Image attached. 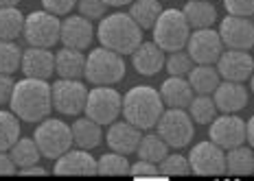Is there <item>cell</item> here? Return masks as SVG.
Here are the masks:
<instances>
[{
    "label": "cell",
    "mask_w": 254,
    "mask_h": 181,
    "mask_svg": "<svg viewBox=\"0 0 254 181\" xmlns=\"http://www.w3.org/2000/svg\"><path fill=\"white\" fill-rule=\"evenodd\" d=\"M158 166H160V175H162V177H184V175L190 173L189 157L182 155L180 151H176V153L169 151V155L162 159Z\"/></svg>",
    "instance_id": "36"
},
{
    "label": "cell",
    "mask_w": 254,
    "mask_h": 181,
    "mask_svg": "<svg viewBox=\"0 0 254 181\" xmlns=\"http://www.w3.org/2000/svg\"><path fill=\"white\" fill-rule=\"evenodd\" d=\"M22 177H46V170L40 166V164H35V166H29V168H22L18 170Z\"/></svg>",
    "instance_id": "44"
},
{
    "label": "cell",
    "mask_w": 254,
    "mask_h": 181,
    "mask_svg": "<svg viewBox=\"0 0 254 181\" xmlns=\"http://www.w3.org/2000/svg\"><path fill=\"white\" fill-rule=\"evenodd\" d=\"M219 37L224 42V48L250 50L254 46V20L228 13L219 22Z\"/></svg>",
    "instance_id": "14"
},
{
    "label": "cell",
    "mask_w": 254,
    "mask_h": 181,
    "mask_svg": "<svg viewBox=\"0 0 254 181\" xmlns=\"http://www.w3.org/2000/svg\"><path fill=\"white\" fill-rule=\"evenodd\" d=\"M97 40L103 48H110L119 55H131L142 42V29L131 20L129 13L116 11L99 20Z\"/></svg>",
    "instance_id": "2"
},
{
    "label": "cell",
    "mask_w": 254,
    "mask_h": 181,
    "mask_svg": "<svg viewBox=\"0 0 254 181\" xmlns=\"http://www.w3.org/2000/svg\"><path fill=\"white\" fill-rule=\"evenodd\" d=\"M208 137L224 151L246 144V120L237 114H221L208 125Z\"/></svg>",
    "instance_id": "13"
},
{
    "label": "cell",
    "mask_w": 254,
    "mask_h": 181,
    "mask_svg": "<svg viewBox=\"0 0 254 181\" xmlns=\"http://www.w3.org/2000/svg\"><path fill=\"white\" fill-rule=\"evenodd\" d=\"M156 133L169 144L171 151H182L195 137V122L187 109L167 107L156 125Z\"/></svg>",
    "instance_id": "6"
},
{
    "label": "cell",
    "mask_w": 254,
    "mask_h": 181,
    "mask_svg": "<svg viewBox=\"0 0 254 181\" xmlns=\"http://www.w3.org/2000/svg\"><path fill=\"white\" fill-rule=\"evenodd\" d=\"M250 90H252V94H254V72H252V77H250Z\"/></svg>",
    "instance_id": "48"
},
{
    "label": "cell",
    "mask_w": 254,
    "mask_h": 181,
    "mask_svg": "<svg viewBox=\"0 0 254 181\" xmlns=\"http://www.w3.org/2000/svg\"><path fill=\"white\" fill-rule=\"evenodd\" d=\"M51 94L53 109L64 116H79L86 109L88 88L81 83V79H57L51 85Z\"/></svg>",
    "instance_id": "10"
},
{
    "label": "cell",
    "mask_w": 254,
    "mask_h": 181,
    "mask_svg": "<svg viewBox=\"0 0 254 181\" xmlns=\"http://www.w3.org/2000/svg\"><path fill=\"white\" fill-rule=\"evenodd\" d=\"M125 77V59L123 55L110 48H92L86 55V72L83 79L92 85H116Z\"/></svg>",
    "instance_id": "4"
},
{
    "label": "cell",
    "mask_w": 254,
    "mask_h": 181,
    "mask_svg": "<svg viewBox=\"0 0 254 181\" xmlns=\"http://www.w3.org/2000/svg\"><path fill=\"white\" fill-rule=\"evenodd\" d=\"M33 140L38 144L42 157L46 159H57L60 155L72 148V129L64 120L57 118H44L38 122V129L33 133Z\"/></svg>",
    "instance_id": "7"
},
{
    "label": "cell",
    "mask_w": 254,
    "mask_h": 181,
    "mask_svg": "<svg viewBox=\"0 0 254 181\" xmlns=\"http://www.w3.org/2000/svg\"><path fill=\"white\" fill-rule=\"evenodd\" d=\"M129 175L131 177H162L160 166L153 162H147V159H138L136 164H131Z\"/></svg>",
    "instance_id": "41"
},
{
    "label": "cell",
    "mask_w": 254,
    "mask_h": 181,
    "mask_svg": "<svg viewBox=\"0 0 254 181\" xmlns=\"http://www.w3.org/2000/svg\"><path fill=\"white\" fill-rule=\"evenodd\" d=\"M190 29H213L217 22V9L208 0H189L182 9Z\"/></svg>",
    "instance_id": "25"
},
{
    "label": "cell",
    "mask_w": 254,
    "mask_h": 181,
    "mask_svg": "<svg viewBox=\"0 0 254 181\" xmlns=\"http://www.w3.org/2000/svg\"><path fill=\"white\" fill-rule=\"evenodd\" d=\"M187 157L193 175H199V177L226 175V151L221 146H217L213 140L197 142L195 146H190Z\"/></svg>",
    "instance_id": "11"
},
{
    "label": "cell",
    "mask_w": 254,
    "mask_h": 181,
    "mask_svg": "<svg viewBox=\"0 0 254 181\" xmlns=\"http://www.w3.org/2000/svg\"><path fill=\"white\" fill-rule=\"evenodd\" d=\"M108 7H129L134 0H103Z\"/></svg>",
    "instance_id": "46"
},
{
    "label": "cell",
    "mask_w": 254,
    "mask_h": 181,
    "mask_svg": "<svg viewBox=\"0 0 254 181\" xmlns=\"http://www.w3.org/2000/svg\"><path fill=\"white\" fill-rule=\"evenodd\" d=\"M246 142L254 148V116L246 122Z\"/></svg>",
    "instance_id": "45"
},
{
    "label": "cell",
    "mask_w": 254,
    "mask_h": 181,
    "mask_svg": "<svg viewBox=\"0 0 254 181\" xmlns=\"http://www.w3.org/2000/svg\"><path fill=\"white\" fill-rule=\"evenodd\" d=\"M13 88H15V81L11 74H0V105H9Z\"/></svg>",
    "instance_id": "42"
},
{
    "label": "cell",
    "mask_w": 254,
    "mask_h": 181,
    "mask_svg": "<svg viewBox=\"0 0 254 181\" xmlns=\"http://www.w3.org/2000/svg\"><path fill=\"white\" fill-rule=\"evenodd\" d=\"M213 100L221 114H239L248 105V88L237 81H221L213 92Z\"/></svg>",
    "instance_id": "21"
},
{
    "label": "cell",
    "mask_w": 254,
    "mask_h": 181,
    "mask_svg": "<svg viewBox=\"0 0 254 181\" xmlns=\"http://www.w3.org/2000/svg\"><path fill=\"white\" fill-rule=\"evenodd\" d=\"M72 129V144L79 148H86V151H94L103 140V127L99 122H94L92 118L83 116V118H77L70 125Z\"/></svg>",
    "instance_id": "24"
},
{
    "label": "cell",
    "mask_w": 254,
    "mask_h": 181,
    "mask_svg": "<svg viewBox=\"0 0 254 181\" xmlns=\"http://www.w3.org/2000/svg\"><path fill=\"white\" fill-rule=\"evenodd\" d=\"M9 155H11L18 170H22V168L40 164L42 153H40V148H38V144H35L33 137H18V142L9 148Z\"/></svg>",
    "instance_id": "31"
},
{
    "label": "cell",
    "mask_w": 254,
    "mask_h": 181,
    "mask_svg": "<svg viewBox=\"0 0 254 181\" xmlns=\"http://www.w3.org/2000/svg\"><path fill=\"white\" fill-rule=\"evenodd\" d=\"M13 173H18V166L13 164L9 151H0V177H9Z\"/></svg>",
    "instance_id": "43"
},
{
    "label": "cell",
    "mask_w": 254,
    "mask_h": 181,
    "mask_svg": "<svg viewBox=\"0 0 254 181\" xmlns=\"http://www.w3.org/2000/svg\"><path fill=\"white\" fill-rule=\"evenodd\" d=\"M140 137H142V131L127 120H121V122L114 120L112 125H110L108 133H105V142H108L110 151L123 153L127 157H129L131 153H136V148L140 144Z\"/></svg>",
    "instance_id": "18"
},
{
    "label": "cell",
    "mask_w": 254,
    "mask_h": 181,
    "mask_svg": "<svg viewBox=\"0 0 254 181\" xmlns=\"http://www.w3.org/2000/svg\"><path fill=\"white\" fill-rule=\"evenodd\" d=\"M123 111V96L114 90V85H94L88 90V100L83 114L101 127H110L114 120H119Z\"/></svg>",
    "instance_id": "8"
},
{
    "label": "cell",
    "mask_w": 254,
    "mask_h": 181,
    "mask_svg": "<svg viewBox=\"0 0 254 181\" xmlns=\"http://www.w3.org/2000/svg\"><path fill=\"white\" fill-rule=\"evenodd\" d=\"M187 79L195 94H210V96H213V92L217 90V85L221 83L217 66H202V63H195Z\"/></svg>",
    "instance_id": "26"
},
{
    "label": "cell",
    "mask_w": 254,
    "mask_h": 181,
    "mask_svg": "<svg viewBox=\"0 0 254 181\" xmlns=\"http://www.w3.org/2000/svg\"><path fill=\"white\" fill-rule=\"evenodd\" d=\"M53 173L60 177H92L97 175V159L86 148H68L55 159Z\"/></svg>",
    "instance_id": "16"
},
{
    "label": "cell",
    "mask_w": 254,
    "mask_h": 181,
    "mask_svg": "<svg viewBox=\"0 0 254 181\" xmlns=\"http://www.w3.org/2000/svg\"><path fill=\"white\" fill-rule=\"evenodd\" d=\"M226 173L228 175H250L254 173V148L241 144L226 151Z\"/></svg>",
    "instance_id": "29"
},
{
    "label": "cell",
    "mask_w": 254,
    "mask_h": 181,
    "mask_svg": "<svg viewBox=\"0 0 254 181\" xmlns=\"http://www.w3.org/2000/svg\"><path fill=\"white\" fill-rule=\"evenodd\" d=\"M62 20L57 15L49 13L46 9L33 11L24 20V42L29 46H40V48H53L60 42Z\"/></svg>",
    "instance_id": "9"
},
{
    "label": "cell",
    "mask_w": 254,
    "mask_h": 181,
    "mask_svg": "<svg viewBox=\"0 0 254 181\" xmlns=\"http://www.w3.org/2000/svg\"><path fill=\"white\" fill-rule=\"evenodd\" d=\"M86 72V55L83 50L62 46L55 52V74L60 79H81Z\"/></svg>",
    "instance_id": "23"
},
{
    "label": "cell",
    "mask_w": 254,
    "mask_h": 181,
    "mask_svg": "<svg viewBox=\"0 0 254 181\" xmlns=\"http://www.w3.org/2000/svg\"><path fill=\"white\" fill-rule=\"evenodd\" d=\"M217 72H219L221 81H237V83H246L250 81L252 72H254V59L250 55V50H230L226 48L221 52L219 61L215 63Z\"/></svg>",
    "instance_id": "15"
},
{
    "label": "cell",
    "mask_w": 254,
    "mask_h": 181,
    "mask_svg": "<svg viewBox=\"0 0 254 181\" xmlns=\"http://www.w3.org/2000/svg\"><path fill=\"white\" fill-rule=\"evenodd\" d=\"M77 9H79V15L88 18L90 22H97V20L105 18L108 4L103 0H77Z\"/></svg>",
    "instance_id": "38"
},
{
    "label": "cell",
    "mask_w": 254,
    "mask_h": 181,
    "mask_svg": "<svg viewBox=\"0 0 254 181\" xmlns=\"http://www.w3.org/2000/svg\"><path fill=\"white\" fill-rule=\"evenodd\" d=\"M165 103L160 98V92L151 85H134L127 90L123 96V118L138 127L140 131L156 129L158 120H160L162 111H165Z\"/></svg>",
    "instance_id": "3"
},
{
    "label": "cell",
    "mask_w": 254,
    "mask_h": 181,
    "mask_svg": "<svg viewBox=\"0 0 254 181\" xmlns=\"http://www.w3.org/2000/svg\"><path fill=\"white\" fill-rule=\"evenodd\" d=\"M129 168L131 164L127 155L116 151H108L97 159V175H103V177H123V175H129Z\"/></svg>",
    "instance_id": "33"
},
{
    "label": "cell",
    "mask_w": 254,
    "mask_h": 181,
    "mask_svg": "<svg viewBox=\"0 0 254 181\" xmlns=\"http://www.w3.org/2000/svg\"><path fill=\"white\" fill-rule=\"evenodd\" d=\"M187 111L195 125H210L217 118V114H219V109H217L210 94H195L193 100L189 103Z\"/></svg>",
    "instance_id": "32"
},
{
    "label": "cell",
    "mask_w": 254,
    "mask_h": 181,
    "mask_svg": "<svg viewBox=\"0 0 254 181\" xmlns=\"http://www.w3.org/2000/svg\"><path fill=\"white\" fill-rule=\"evenodd\" d=\"M169 144L162 140L158 133H142L140 137V144L136 148V155L138 159H147V162H153V164H160L162 159L169 155Z\"/></svg>",
    "instance_id": "30"
},
{
    "label": "cell",
    "mask_w": 254,
    "mask_h": 181,
    "mask_svg": "<svg viewBox=\"0 0 254 181\" xmlns=\"http://www.w3.org/2000/svg\"><path fill=\"white\" fill-rule=\"evenodd\" d=\"M75 7H77V0H42V9H46V11L57 15V18L68 15Z\"/></svg>",
    "instance_id": "40"
},
{
    "label": "cell",
    "mask_w": 254,
    "mask_h": 181,
    "mask_svg": "<svg viewBox=\"0 0 254 181\" xmlns=\"http://www.w3.org/2000/svg\"><path fill=\"white\" fill-rule=\"evenodd\" d=\"M22 74L31 79H49L55 74V52L51 48H40V46H29L22 50Z\"/></svg>",
    "instance_id": "19"
},
{
    "label": "cell",
    "mask_w": 254,
    "mask_h": 181,
    "mask_svg": "<svg viewBox=\"0 0 254 181\" xmlns=\"http://www.w3.org/2000/svg\"><path fill=\"white\" fill-rule=\"evenodd\" d=\"M24 20L18 7H0V40L15 42L24 33Z\"/></svg>",
    "instance_id": "28"
},
{
    "label": "cell",
    "mask_w": 254,
    "mask_h": 181,
    "mask_svg": "<svg viewBox=\"0 0 254 181\" xmlns=\"http://www.w3.org/2000/svg\"><path fill=\"white\" fill-rule=\"evenodd\" d=\"M97 37V29L83 15H68L62 20V31H60V42L68 48L86 50L92 46V40Z\"/></svg>",
    "instance_id": "17"
},
{
    "label": "cell",
    "mask_w": 254,
    "mask_h": 181,
    "mask_svg": "<svg viewBox=\"0 0 254 181\" xmlns=\"http://www.w3.org/2000/svg\"><path fill=\"white\" fill-rule=\"evenodd\" d=\"M9 107L22 122L38 125L44 118H49L53 111V94L51 83L44 79L24 77L22 81H15Z\"/></svg>",
    "instance_id": "1"
},
{
    "label": "cell",
    "mask_w": 254,
    "mask_h": 181,
    "mask_svg": "<svg viewBox=\"0 0 254 181\" xmlns=\"http://www.w3.org/2000/svg\"><path fill=\"white\" fill-rule=\"evenodd\" d=\"M20 0H0V7H18Z\"/></svg>",
    "instance_id": "47"
},
{
    "label": "cell",
    "mask_w": 254,
    "mask_h": 181,
    "mask_svg": "<svg viewBox=\"0 0 254 181\" xmlns=\"http://www.w3.org/2000/svg\"><path fill=\"white\" fill-rule=\"evenodd\" d=\"M193 59L187 50H173L167 52V61H165V70L169 72V77H189V72L193 70Z\"/></svg>",
    "instance_id": "37"
},
{
    "label": "cell",
    "mask_w": 254,
    "mask_h": 181,
    "mask_svg": "<svg viewBox=\"0 0 254 181\" xmlns=\"http://www.w3.org/2000/svg\"><path fill=\"white\" fill-rule=\"evenodd\" d=\"M158 92H160V98H162V103H165V107H173V109H187L189 103L195 96V92H193V88H190L187 77L165 79Z\"/></svg>",
    "instance_id": "22"
},
{
    "label": "cell",
    "mask_w": 254,
    "mask_h": 181,
    "mask_svg": "<svg viewBox=\"0 0 254 181\" xmlns=\"http://www.w3.org/2000/svg\"><path fill=\"white\" fill-rule=\"evenodd\" d=\"M224 7L230 15L254 18V0H224Z\"/></svg>",
    "instance_id": "39"
},
{
    "label": "cell",
    "mask_w": 254,
    "mask_h": 181,
    "mask_svg": "<svg viewBox=\"0 0 254 181\" xmlns=\"http://www.w3.org/2000/svg\"><path fill=\"white\" fill-rule=\"evenodd\" d=\"M22 66V50L15 42L0 40V74H13Z\"/></svg>",
    "instance_id": "35"
},
{
    "label": "cell",
    "mask_w": 254,
    "mask_h": 181,
    "mask_svg": "<svg viewBox=\"0 0 254 181\" xmlns=\"http://www.w3.org/2000/svg\"><path fill=\"white\" fill-rule=\"evenodd\" d=\"M20 120L11 109H0V151H9L20 137Z\"/></svg>",
    "instance_id": "34"
},
{
    "label": "cell",
    "mask_w": 254,
    "mask_h": 181,
    "mask_svg": "<svg viewBox=\"0 0 254 181\" xmlns=\"http://www.w3.org/2000/svg\"><path fill=\"white\" fill-rule=\"evenodd\" d=\"M167 61V52L156 44V42H140L138 48L131 52V63L134 70L142 74V77H156L158 72H162Z\"/></svg>",
    "instance_id": "20"
},
{
    "label": "cell",
    "mask_w": 254,
    "mask_h": 181,
    "mask_svg": "<svg viewBox=\"0 0 254 181\" xmlns=\"http://www.w3.org/2000/svg\"><path fill=\"white\" fill-rule=\"evenodd\" d=\"M224 42L219 37V31L215 29H195L190 31L187 42V52L190 55L193 63L202 66H215L224 52Z\"/></svg>",
    "instance_id": "12"
},
{
    "label": "cell",
    "mask_w": 254,
    "mask_h": 181,
    "mask_svg": "<svg viewBox=\"0 0 254 181\" xmlns=\"http://www.w3.org/2000/svg\"><path fill=\"white\" fill-rule=\"evenodd\" d=\"M190 31L193 29L189 26L187 18H184V13L180 9H162L160 18L156 20L151 33H153V42L162 50L173 52V50L187 48Z\"/></svg>",
    "instance_id": "5"
},
{
    "label": "cell",
    "mask_w": 254,
    "mask_h": 181,
    "mask_svg": "<svg viewBox=\"0 0 254 181\" xmlns=\"http://www.w3.org/2000/svg\"><path fill=\"white\" fill-rule=\"evenodd\" d=\"M127 13L131 15V20H134L142 31H151L156 20L160 18V13H162V4H160V0H134V2L129 4V11Z\"/></svg>",
    "instance_id": "27"
}]
</instances>
